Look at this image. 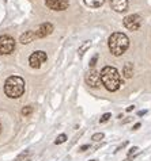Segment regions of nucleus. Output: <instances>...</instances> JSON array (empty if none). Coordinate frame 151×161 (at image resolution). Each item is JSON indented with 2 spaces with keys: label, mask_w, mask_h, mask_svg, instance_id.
I'll list each match as a JSON object with an SVG mask.
<instances>
[{
  "label": "nucleus",
  "mask_w": 151,
  "mask_h": 161,
  "mask_svg": "<svg viewBox=\"0 0 151 161\" xmlns=\"http://www.w3.org/2000/svg\"><path fill=\"white\" fill-rule=\"evenodd\" d=\"M101 81L108 91H117L121 87V76L118 71L113 67H105L101 71Z\"/></svg>",
  "instance_id": "1"
},
{
  "label": "nucleus",
  "mask_w": 151,
  "mask_h": 161,
  "mask_svg": "<svg viewBox=\"0 0 151 161\" xmlns=\"http://www.w3.org/2000/svg\"><path fill=\"white\" fill-rule=\"evenodd\" d=\"M129 46L128 37L122 33H113L109 37V50L113 56H121Z\"/></svg>",
  "instance_id": "2"
},
{
  "label": "nucleus",
  "mask_w": 151,
  "mask_h": 161,
  "mask_svg": "<svg viewBox=\"0 0 151 161\" xmlns=\"http://www.w3.org/2000/svg\"><path fill=\"white\" fill-rule=\"evenodd\" d=\"M4 92L8 98L18 99L24 92V80L19 76H11L4 83Z\"/></svg>",
  "instance_id": "3"
},
{
  "label": "nucleus",
  "mask_w": 151,
  "mask_h": 161,
  "mask_svg": "<svg viewBox=\"0 0 151 161\" xmlns=\"http://www.w3.org/2000/svg\"><path fill=\"white\" fill-rule=\"evenodd\" d=\"M15 49V41L10 35L0 37V54H10Z\"/></svg>",
  "instance_id": "4"
},
{
  "label": "nucleus",
  "mask_w": 151,
  "mask_h": 161,
  "mask_svg": "<svg viewBox=\"0 0 151 161\" xmlns=\"http://www.w3.org/2000/svg\"><path fill=\"white\" fill-rule=\"evenodd\" d=\"M46 60H48V56H46V53L42 52V50L34 52L30 57H29V63H30V67H31V68H35V69L40 68Z\"/></svg>",
  "instance_id": "5"
},
{
  "label": "nucleus",
  "mask_w": 151,
  "mask_h": 161,
  "mask_svg": "<svg viewBox=\"0 0 151 161\" xmlns=\"http://www.w3.org/2000/svg\"><path fill=\"white\" fill-rule=\"evenodd\" d=\"M124 26L128 28V30H138L139 27L142 26V18L136 14H132V15H128L124 18Z\"/></svg>",
  "instance_id": "6"
},
{
  "label": "nucleus",
  "mask_w": 151,
  "mask_h": 161,
  "mask_svg": "<svg viewBox=\"0 0 151 161\" xmlns=\"http://www.w3.org/2000/svg\"><path fill=\"white\" fill-rule=\"evenodd\" d=\"M86 83H87L90 87H93V88H98L102 83L101 81V73L97 72L95 69H91V71L87 73V76H86Z\"/></svg>",
  "instance_id": "7"
},
{
  "label": "nucleus",
  "mask_w": 151,
  "mask_h": 161,
  "mask_svg": "<svg viewBox=\"0 0 151 161\" xmlns=\"http://www.w3.org/2000/svg\"><path fill=\"white\" fill-rule=\"evenodd\" d=\"M46 6L53 11H63L68 7V0H45Z\"/></svg>",
  "instance_id": "8"
},
{
  "label": "nucleus",
  "mask_w": 151,
  "mask_h": 161,
  "mask_svg": "<svg viewBox=\"0 0 151 161\" xmlns=\"http://www.w3.org/2000/svg\"><path fill=\"white\" fill-rule=\"evenodd\" d=\"M52 31H53V24L52 23H42L41 26L38 27V30L35 31V34H37V38H44V37H46L49 34H52Z\"/></svg>",
  "instance_id": "9"
},
{
  "label": "nucleus",
  "mask_w": 151,
  "mask_h": 161,
  "mask_svg": "<svg viewBox=\"0 0 151 161\" xmlns=\"http://www.w3.org/2000/svg\"><path fill=\"white\" fill-rule=\"evenodd\" d=\"M110 7L116 12H124L128 8V0H110Z\"/></svg>",
  "instance_id": "10"
},
{
  "label": "nucleus",
  "mask_w": 151,
  "mask_h": 161,
  "mask_svg": "<svg viewBox=\"0 0 151 161\" xmlns=\"http://www.w3.org/2000/svg\"><path fill=\"white\" fill-rule=\"evenodd\" d=\"M37 38V34L34 31H31V30H29V31H24V34H22L20 35V38H19V41L22 42L23 45H27V43H30V42H33Z\"/></svg>",
  "instance_id": "11"
},
{
  "label": "nucleus",
  "mask_w": 151,
  "mask_h": 161,
  "mask_svg": "<svg viewBox=\"0 0 151 161\" xmlns=\"http://www.w3.org/2000/svg\"><path fill=\"white\" fill-rule=\"evenodd\" d=\"M122 75L125 79H131L133 76V64L132 63H127L122 68Z\"/></svg>",
  "instance_id": "12"
},
{
  "label": "nucleus",
  "mask_w": 151,
  "mask_h": 161,
  "mask_svg": "<svg viewBox=\"0 0 151 161\" xmlns=\"http://www.w3.org/2000/svg\"><path fill=\"white\" fill-rule=\"evenodd\" d=\"M105 0H84V3L87 4L89 7H93V8H97V7H101L104 4Z\"/></svg>",
  "instance_id": "13"
},
{
  "label": "nucleus",
  "mask_w": 151,
  "mask_h": 161,
  "mask_svg": "<svg viewBox=\"0 0 151 161\" xmlns=\"http://www.w3.org/2000/svg\"><path fill=\"white\" fill-rule=\"evenodd\" d=\"M20 113H22L23 117H29V115H31V114H33V107H31V106H26V107H23Z\"/></svg>",
  "instance_id": "14"
},
{
  "label": "nucleus",
  "mask_w": 151,
  "mask_h": 161,
  "mask_svg": "<svg viewBox=\"0 0 151 161\" xmlns=\"http://www.w3.org/2000/svg\"><path fill=\"white\" fill-rule=\"evenodd\" d=\"M65 141H67V135H65V134H60L59 137L56 138L55 143H56V145H60V143H63V142H65Z\"/></svg>",
  "instance_id": "15"
},
{
  "label": "nucleus",
  "mask_w": 151,
  "mask_h": 161,
  "mask_svg": "<svg viewBox=\"0 0 151 161\" xmlns=\"http://www.w3.org/2000/svg\"><path fill=\"white\" fill-rule=\"evenodd\" d=\"M90 45H91V41H86L83 46H80V48H79V54H83V52H84V50H87V49L90 48Z\"/></svg>",
  "instance_id": "16"
},
{
  "label": "nucleus",
  "mask_w": 151,
  "mask_h": 161,
  "mask_svg": "<svg viewBox=\"0 0 151 161\" xmlns=\"http://www.w3.org/2000/svg\"><path fill=\"white\" fill-rule=\"evenodd\" d=\"M104 137H105L104 133H95V134H94L93 137H91V139H93V141H95V142H100L101 139H104Z\"/></svg>",
  "instance_id": "17"
},
{
  "label": "nucleus",
  "mask_w": 151,
  "mask_h": 161,
  "mask_svg": "<svg viewBox=\"0 0 151 161\" xmlns=\"http://www.w3.org/2000/svg\"><path fill=\"white\" fill-rule=\"evenodd\" d=\"M110 118H112V114H110V113H106V114H104V115L101 117L100 123H105V122H108Z\"/></svg>",
  "instance_id": "18"
},
{
  "label": "nucleus",
  "mask_w": 151,
  "mask_h": 161,
  "mask_svg": "<svg viewBox=\"0 0 151 161\" xmlns=\"http://www.w3.org/2000/svg\"><path fill=\"white\" fill-rule=\"evenodd\" d=\"M97 60H98V54H94V56H93V58L90 60V68H91V69H94V67H95Z\"/></svg>",
  "instance_id": "19"
},
{
  "label": "nucleus",
  "mask_w": 151,
  "mask_h": 161,
  "mask_svg": "<svg viewBox=\"0 0 151 161\" xmlns=\"http://www.w3.org/2000/svg\"><path fill=\"white\" fill-rule=\"evenodd\" d=\"M138 152H139V148H138V146H133V148H131V149H129L128 156H129V157H132V154L138 153Z\"/></svg>",
  "instance_id": "20"
},
{
  "label": "nucleus",
  "mask_w": 151,
  "mask_h": 161,
  "mask_svg": "<svg viewBox=\"0 0 151 161\" xmlns=\"http://www.w3.org/2000/svg\"><path fill=\"white\" fill-rule=\"evenodd\" d=\"M89 148H90V145H83V146H80V152H84V150H87L89 149Z\"/></svg>",
  "instance_id": "21"
},
{
  "label": "nucleus",
  "mask_w": 151,
  "mask_h": 161,
  "mask_svg": "<svg viewBox=\"0 0 151 161\" xmlns=\"http://www.w3.org/2000/svg\"><path fill=\"white\" fill-rule=\"evenodd\" d=\"M142 125H140V123H135V126H133V130H138L139 129V127H140Z\"/></svg>",
  "instance_id": "22"
},
{
  "label": "nucleus",
  "mask_w": 151,
  "mask_h": 161,
  "mask_svg": "<svg viewBox=\"0 0 151 161\" xmlns=\"http://www.w3.org/2000/svg\"><path fill=\"white\" fill-rule=\"evenodd\" d=\"M135 108V106H129V107H127V111H128V113H131V111H132Z\"/></svg>",
  "instance_id": "23"
},
{
  "label": "nucleus",
  "mask_w": 151,
  "mask_h": 161,
  "mask_svg": "<svg viewBox=\"0 0 151 161\" xmlns=\"http://www.w3.org/2000/svg\"><path fill=\"white\" fill-rule=\"evenodd\" d=\"M147 113V111H139V113H138V115H139V117H142V115H144Z\"/></svg>",
  "instance_id": "24"
},
{
  "label": "nucleus",
  "mask_w": 151,
  "mask_h": 161,
  "mask_svg": "<svg viewBox=\"0 0 151 161\" xmlns=\"http://www.w3.org/2000/svg\"><path fill=\"white\" fill-rule=\"evenodd\" d=\"M0 131H2V123H0Z\"/></svg>",
  "instance_id": "25"
},
{
  "label": "nucleus",
  "mask_w": 151,
  "mask_h": 161,
  "mask_svg": "<svg viewBox=\"0 0 151 161\" xmlns=\"http://www.w3.org/2000/svg\"><path fill=\"white\" fill-rule=\"evenodd\" d=\"M90 161H97V160H90Z\"/></svg>",
  "instance_id": "26"
}]
</instances>
